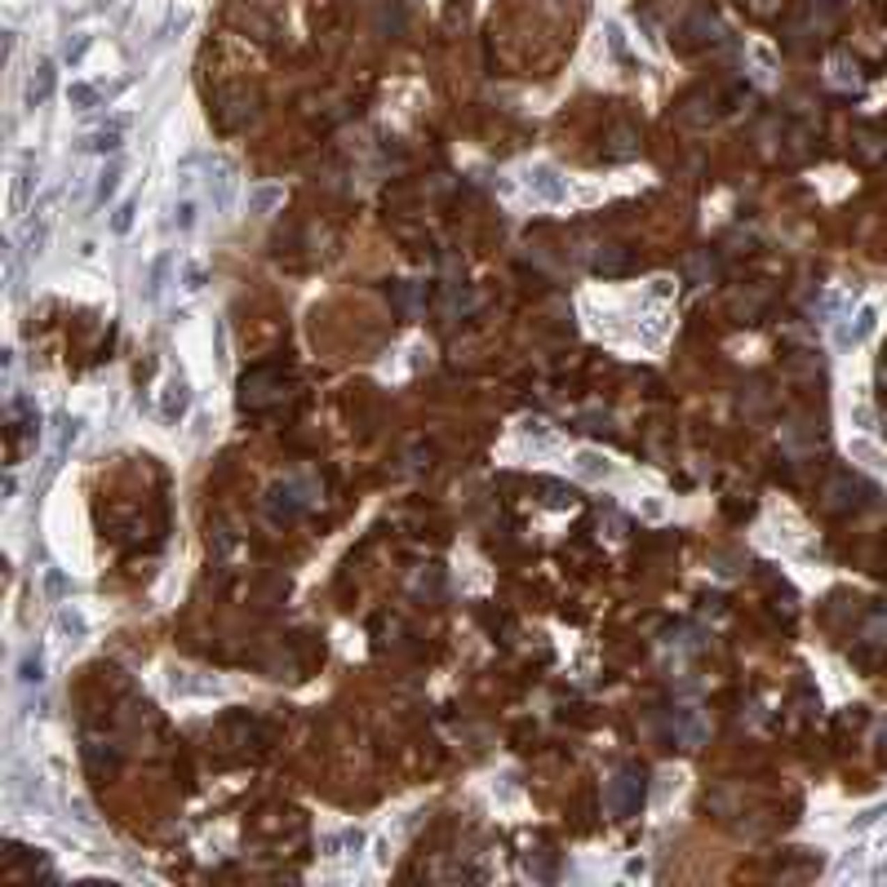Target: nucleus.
<instances>
[{
    "label": "nucleus",
    "instance_id": "f8f14e48",
    "mask_svg": "<svg viewBox=\"0 0 887 887\" xmlns=\"http://www.w3.org/2000/svg\"><path fill=\"white\" fill-rule=\"evenodd\" d=\"M133 213H138V204H133V200H125V204L116 209V217H111V231H116V236H129V226H133Z\"/></svg>",
    "mask_w": 887,
    "mask_h": 887
},
{
    "label": "nucleus",
    "instance_id": "0eeeda50",
    "mask_svg": "<svg viewBox=\"0 0 887 887\" xmlns=\"http://www.w3.org/2000/svg\"><path fill=\"white\" fill-rule=\"evenodd\" d=\"M84 759H89V768L93 772H102V768H116V750H102V741H89V746H84Z\"/></svg>",
    "mask_w": 887,
    "mask_h": 887
},
{
    "label": "nucleus",
    "instance_id": "a211bd4d",
    "mask_svg": "<svg viewBox=\"0 0 887 887\" xmlns=\"http://www.w3.org/2000/svg\"><path fill=\"white\" fill-rule=\"evenodd\" d=\"M187 288H191V293L204 288V266H187Z\"/></svg>",
    "mask_w": 887,
    "mask_h": 887
},
{
    "label": "nucleus",
    "instance_id": "f03ea898",
    "mask_svg": "<svg viewBox=\"0 0 887 887\" xmlns=\"http://www.w3.org/2000/svg\"><path fill=\"white\" fill-rule=\"evenodd\" d=\"M670 732H674L679 746L697 750V746H706L710 723H706V714H701L697 706H674V710H670Z\"/></svg>",
    "mask_w": 887,
    "mask_h": 887
},
{
    "label": "nucleus",
    "instance_id": "9b49d317",
    "mask_svg": "<svg viewBox=\"0 0 887 887\" xmlns=\"http://www.w3.org/2000/svg\"><path fill=\"white\" fill-rule=\"evenodd\" d=\"M626 266V253L622 249H608V253H599V258H594V271L599 275H617Z\"/></svg>",
    "mask_w": 887,
    "mask_h": 887
},
{
    "label": "nucleus",
    "instance_id": "2eb2a0df",
    "mask_svg": "<svg viewBox=\"0 0 887 887\" xmlns=\"http://www.w3.org/2000/svg\"><path fill=\"white\" fill-rule=\"evenodd\" d=\"M217 209H231V169H217Z\"/></svg>",
    "mask_w": 887,
    "mask_h": 887
},
{
    "label": "nucleus",
    "instance_id": "6e6552de",
    "mask_svg": "<svg viewBox=\"0 0 887 887\" xmlns=\"http://www.w3.org/2000/svg\"><path fill=\"white\" fill-rule=\"evenodd\" d=\"M577 475L581 479H603V475H608V461H603L599 453H581L577 457Z\"/></svg>",
    "mask_w": 887,
    "mask_h": 887
},
{
    "label": "nucleus",
    "instance_id": "f3484780",
    "mask_svg": "<svg viewBox=\"0 0 887 887\" xmlns=\"http://www.w3.org/2000/svg\"><path fill=\"white\" fill-rule=\"evenodd\" d=\"M178 226H182V231H191V226H196V204H191V200H182V204H178Z\"/></svg>",
    "mask_w": 887,
    "mask_h": 887
},
{
    "label": "nucleus",
    "instance_id": "20e7f679",
    "mask_svg": "<svg viewBox=\"0 0 887 887\" xmlns=\"http://www.w3.org/2000/svg\"><path fill=\"white\" fill-rule=\"evenodd\" d=\"M532 191H537L541 200H550V204H559V200H564V182H559V173H555L550 164L532 169Z\"/></svg>",
    "mask_w": 887,
    "mask_h": 887
},
{
    "label": "nucleus",
    "instance_id": "39448f33",
    "mask_svg": "<svg viewBox=\"0 0 887 887\" xmlns=\"http://www.w3.org/2000/svg\"><path fill=\"white\" fill-rule=\"evenodd\" d=\"M187 404H191V395H187V382H169V395H164L160 412H164L169 422H178L182 412H187Z\"/></svg>",
    "mask_w": 887,
    "mask_h": 887
},
{
    "label": "nucleus",
    "instance_id": "dca6fc26",
    "mask_svg": "<svg viewBox=\"0 0 887 887\" xmlns=\"http://www.w3.org/2000/svg\"><path fill=\"white\" fill-rule=\"evenodd\" d=\"M71 102H76L80 111H89V107H93V89H89V84H71Z\"/></svg>",
    "mask_w": 887,
    "mask_h": 887
},
{
    "label": "nucleus",
    "instance_id": "9d476101",
    "mask_svg": "<svg viewBox=\"0 0 887 887\" xmlns=\"http://www.w3.org/2000/svg\"><path fill=\"white\" fill-rule=\"evenodd\" d=\"M49 89H54V67H49V63H45V67H40V76H36V80H31V89H27V98H31V107H36V102H45V98H49Z\"/></svg>",
    "mask_w": 887,
    "mask_h": 887
},
{
    "label": "nucleus",
    "instance_id": "f257e3e1",
    "mask_svg": "<svg viewBox=\"0 0 887 887\" xmlns=\"http://www.w3.org/2000/svg\"><path fill=\"white\" fill-rule=\"evenodd\" d=\"M643 772H635V768H626V772H617L612 781H608V812L612 817H635V812L643 808Z\"/></svg>",
    "mask_w": 887,
    "mask_h": 887
},
{
    "label": "nucleus",
    "instance_id": "7ed1b4c3",
    "mask_svg": "<svg viewBox=\"0 0 887 887\" xmlns=\"http://www.w3.org/2000/svg\"><path fill=\"white\" fill-rule=\"evenodd\" d=\"M279 204H284V187L279 182H262V187L249 191V213L253 217H271Z\"/></svg>",
    "mask_w": 887,
    "mask_h": 887
},
{
    "label": "nucleus",
    "instance_id": "ddd939ff",
    "mask_svg": "<svg viewBox=\"0 0 887 887\" xmlns=\"http://www.w3.org/2000/svg\"><path fill=\"white\" fill-rule=\"evenodd\" d=\"M116 187H120V164H107V173L98 178V204L107 196H116Z\"/></svg>",
    "mask_w": 887,
    "mask_h": 887
},
{
    "label": "nucleus",
    "instance_id": "1a4fd4ad",
    "mask_svg": "<svg viewBox=\"0 0 887 887\" xmlns=\"http://www.w3.org/2000/svg\"><path fill=\"white\" fill-rule=\"evenodd\" d=\"M18 679H22V684H40V679H45V657H40V648L22 657V665H18Z\"/></svg>",
    "mask_w": 887,
    "mask_h": 887
},
{
    "label": "nucleus",
    "instance_id": "423d86ee",
    "mask_svg": "<svg viewBox=\"0 0 887 887\" xmlns=\"http://www.w3.org/2000/svg\"><path fill=\"white\" fill-rule=\"evenodd\" d=\"M58 630L71 639V643H80L84 635H89V626H84V617H80V608H58Z\"/></svg>",
    "mask_w": 887,
    "mask_h": 887
},
{
    "label": "nucleus",
    "instance_id": "4468645a",
    "mask_svg": "<svg viewBox=\"0 0 887 887\" xmlns=\"http://www.w3.org/2000/svg\"><path fill=\"white\" fill-rule=\"evenodd\" d=\"M164 271H169V253H164V258L151 266V284H147V298H160V293H164Z\"/></svg>",
    "mask_w": 887,
    "mask_h": 887
},
{
    "label": "nucleus",
    "instance_id": "6ab92c4d",
    "mask_svg": "<svg viewBox=\"0 0 887 887\" xmlns=\"http://www.w3.org/2000/svg\"><path fill=\"white\" fill-rule=\"evenodd\" d=\"M84 45H89V40H84V36H80V40H71V45H67V63H80Z\"/></svg>",
    "mask_w": 887,
    "mask_h": 887
}]
</instances>
